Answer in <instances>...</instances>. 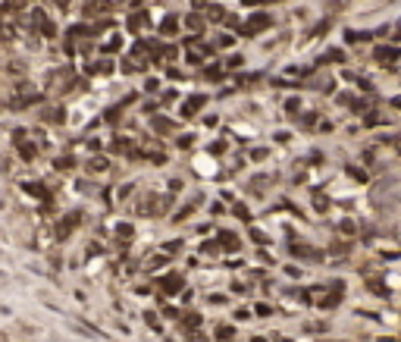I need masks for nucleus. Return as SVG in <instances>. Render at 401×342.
Masks as SVG:
<instances>
[{
	"label": "nucleus",
	"instance_id": "39448f33",
	"mask_svg": "<svg viewBox=\"0 0 401 342\" xmlns=\"http://www.w3.org/2000/svg\"><path fill=\"white\" fill-rule=\"evenodd\" d=\"M129 236H132V226H129V223L119 226V239H129Z\"/></svg>",
	"mask_w": 401,
	"mask_h": 342
},
{
	"label": "nucleus",
	"instance_id": "7ed1b4c3",
	"mask_svg": "<svg viewBox=\"0 0 401 342\" xmlns=\"http://www.w3.org/2000/svg\"><path fill=\"white\" fill-rule=\"evenodd\" d=\"M219 245H223V248H238V239H235V236H226V233H223V236H219Z\"/></svg>",
	"mask_w": 401,
	"mask_h": 342
},
{
	"label": "nucleus",
	"instance_id": "f257e3e1",
	"mask_svg": "<svg viewBox=\"0 0 401 342\" xmlns=\"http://www.w3.org/2000/svg\"><path fill=\"white\" fill-rule=\"evenodd\" d=\"M179 289H182V276H179V273H169L163 279V292H179Z\"/></svg>",
	"mask_w": 401,
	"mask_h": 342
},
{
	"label": "nucleus",
	"instance_id": "20e7f679",
	"mask_svg": "<svg viewBox=\"0 0 401 342\" xmlns=\"http://www.w3.org/2000/svg\"><path fill=\"white\" fill-rule=\"evenodd\" d=\"M185 323H188V327H198L201 317H198V314H185Z\"/></svg>",
	"mask_w": 401,
	"mask_h": 342
},
{
	"label": "nucleus",
	"instance_id": "f03ea898",
	"mask_svg": "<svg viewBox=\"0 0 401 342\" xmlns=\"http://www.w3.org/2000/svg\"><path fill=\"white\" fill-rule=\"evenodd\" d=\"M232 336H235V330H232V327H223V323L216 327V339H219V342H226V339H232Z\"/></svg>",
	"mask_w": 401,
	"mask_h": 342
}]
</instances>
